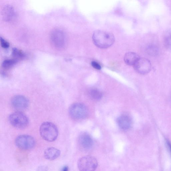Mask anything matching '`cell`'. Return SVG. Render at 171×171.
<instances>
[{
  "label": "cell",
  "mask_w": 171,
  "mask_h": 171,
  "mask_svg": "<svg viewBox=\"0 0 171 171\" xmlns=\"http://www.w3.org/2000/svg\"><path fill=\"white\" fill-rule=\"evenodd\" d=\"M92 39L95 45L101 49L108 48L115 41V37L113 34L101 30H97L94 33Z\"/></svg>",
  "instance_id": "obj_1"
},
{
  "label": "cell",
  "mask_w": 171,
  "mask_h": 171,
  "mask_svg": "<svg viewBox=\"0 0 171 171\" xmlns=\"http://www.w3.org/2000/svg\"><path fill=\"white\" fill-rule=\"evenodd\" d=\"M40 133L42 138L45 141L52 142L55 141L58 135L57 128L53 123H43L40 128Z\"/></svg>",
  "instance_id": "obj_2"
},
{
  "label": "cell",
  "mask_w": 171,
  "mask_h": 171,
  "mask_svg": "<svg viewBox=\"0 0 171 171\" xmlns=\"http://www.w3.org/2000/svg\"><path fill=\"white\" fill-rule=\"evenodd\" d=\"M50 39L52 46L57 49H62L66 46V35L61 30L56 29L52 31L50 35Z\"/></svg>",
  "instance_id": "obj_3"
},
{
  "label": "cell",
  "mask_w": 171,
  "mask_h": 171,
  "mask_svg": "<svg viewBox=\"0 0 171 171\" xmlns=\"http://www.w3.org/2000/svg\"><path fill=\"white\" fill-rule=\"evenodd\" d=\"M98 166V162L94 157L86 156L81 158L78 162V167L80 171H94Z\"/></svg>",
  "instance_id": "obj_4"
},
{
  "label": "cell",
  "mask_w": 171,
  "mask_h": 171,
  "mask_svg": "<svg viewBox=\"0 0 171 171\" xmlns=\"http://www.w3.org/2000/svg\"><path fill=\"white\" fill-rule=\"evenodd\" d=\"M9 120L13 126L20 129L27 127L29 122L27 116L20 112L11 114L9 116Z\"/></svg>",
  "instance_id": "obj_5"
},
{
  "label": "cell",
  "mask_w": 171,
  "mask_h": 171,
  "mask_svg": "<svg viewBox=\"0 0 171 171\" xmlns=\"http://www.w3.org/2000/svg\"><path fill=\"white\" fill-rule=\"evenodd\" d=\"M88 112L87 109L84 104L75 103L71 105L69 113L71 117L75 119H83L86 117Z\"/></svg>",
  "instance_id": "obj_6"
},
{
  "label": "cell",
  "mask_w": 171,
  "mask_h": 171,
  "mask_svg": "<svg viewBox=\"0 0 171 171\" xmlns=\"http://www.w3.org/2000/svg\"><path fill=\"white\" fill-rule=\"evenodd\" d=\"M15 143L18 148L23 150H28L34 148L35 144V139L28 135H21L16 138Z\"/></svg>",
  "instance_id": "obj_7"
},
{
  "label": "cell",
  "mask_w": 171,
  "mask_h": 171,
  "mask_svg": "<svg viewBox=\"0 0 171 171\" xmlns=\"http://www.w3.org/2000/svg\"><path fill=\"white\" fill-rule=\"evenodd\" d=\"M134 66L136 72L141 74H145L148 73L151 68L150 61L144 58H140Z\"/></svg>",
  "instance_id": "obj_8"
},
{
  "label": "cell",
  "mask_w": 171,
  "mask_h": 171,
  "mask_svg": "<svg viewBox=\"0 0 171 171\" xmlns=\"http://www.w3.org/2000/svg\"><path fill=\"white\" fill-rule=\"evenodd\" d=\"M11 104L14 108L18 110H22L28 107L29 106V101L24 96L16 95L12 98Z\"/></svg>",
  "instance_id": "obj_9"
},
{
  "label": "cell",
  "mask_w": 171,
  "mask_h": 171,
  "mask_svg": "<svg viewBox=\"0 0 171 171\" xmlns=\"http://www.w3.org/2000/svg\"><path fill=\"white\" fill-rule=\"evenodd\" d=\"M79 141L80 146L85 150H88L91 148L93 144L92 138L86 133H83L81 135Z\"/></svg>",
  "instance_id": "obj_10"
},
{
  "label": "cell",
  "mask_w": 171,
  "mask_h": 171,
  "mask_svg": "<svg viewBox=\"0 0 171 171\" xmlns=\"http://www.w3.org/2000/svg\"><path fill=\"white\" fill-rule=\"evenodd\" d=\"M117 124L121 129L126 130L129 129L132 125V121L129 116L122 115L118 118Z\"/></svg>",
  "instance_id": "obj_11"
},
{
  "label": "cell",
  "mask_w": 171,
  "mask_h": 171,
  "mask_svg": "<svg viewBox=\"0 0 171 171\" xmlns=\"http://www.w3.org/2000/svg\"><path fill=\"white\" fill-rule=\"evenodd\" d=\"M2 16L5 20L11 21L15 19L16 14L14 9L10 6H6L2 11Z\"/></svg>",
  "instance_id": "obj_12"
},
{
  "label": "cell",
  "mask_w": 171,
  "mask_h": 171,
  "mask_svg": "<svg viewBox=\"0 0 171 171\" xmlns=\"http://www.w3.org/2000/svg\"><path fill=\"white\" fill-rule=\"evenodd\" d=\"M61 152L59 150L54 148H47L44 152V156L47 160H53L60 156Z\"/></svg>",
  "instance_id": "obj_13"
},
{
  "label": "cell",
  "mask_w": 171,
  "mask_h": 171,
  "mask_svg": "<svg viewBox=\"0 0 171 171\" xmlns=\"http://www.w3.org/2000/svg\"><path fill=\"white\" fill-rule=\"evenodd\" d=\"M140 58L138 54L134 52H128L125 54L124 61L127 65L134 66Z\"/></svg>",
  "instance_id": "obj_14"
},
{
  "label": "cell",
  "mask_w": 171,
  "mask_h": 171,
  "mask_svg": "<svg viewBox=\"0 0 171 171\" xmlns=\"http://www.w3.org/2000/svg\"><path fill=\"white\" fill-rule=\"evenodd\" d=\"M90 95L92 99L95 100H99L102 97V93L98 89H94L90 90Z\"/></svg>",
  "instance_id": "obj_15"
},
{
  "label": "cell",
  "mask_w": 171,
  "mask_h": 171,
  "mask_svg": "<svg viewBox=\"0 0 171 171\" xmlns=\"http://www.w3.org/2000/svg\"><path fill=\"white\" fill-rule=\"evenodd\" d=\"M164 42L166 47L171 49V30L166 33L164 38Z\"/></svg>",
  "instance_id": "obj_16"
},
{
  "label": "cell",
  "mask_w": 171,
  "mask_h": 171,
  "mask_svg": "<svg viewBox=\"0 0 171 171\" xmlns=\"http://www.w3.org/2000/svg\"><path fill=\"white\" fill-rule=\"evenodd\" d=\"M16 61L15 60L8 59L4 61L2 63V66L5 68L8 69L11 68L16 64Z\"/></svg>",
  "instance_id": "obj_17"
},
{
  "label": "cell",
  "mask_w": 171,
  "mask_h": 171,
  "mask_svg": "<svg viewBox=\"0 0 171 171\" xmlns=\"http://www.w3.org/2000/svg\"><path fill=\"white\" fill-rule=\"evenodd\" d=\"M158 51V47L155 45H149L147 47V51L149 54H157Z\"/></svg>",
  "instance_id": "obj_18"
},
{
  "label": "cell",
  "mask_w": 171,
  "mask_h": 171,
  "mask_svg": "<svg viewBox=\"0 0 171 171\" xmlns=\"http://www.w3.org/2000/svg\"><path fill=\"white\" fill-rule=\"evenodd\" d=\"M13 56L17 58H22L23 57V52L17 49H14L13 51Z\"/></svg>",
  "instance_id": "obj_19"
},
{
  "label": "cell",
  "mask_w": 171,
  "mask_h": 171,
  "mask_svg": "<svg viewBox=\"0 0 171 171\" xmlns=\"http://www.w3.org/2000/svg\"><path fill=\"white\" fill-rule=\"evenodd\" d=\"M1 46L3 48L6 49L8 48L9 47V43L1 37Z\"/></svg>",
  "instance_id": "obj_20"
},
{
  "label": "cell",
  "mask_w": 171,
  "mask_h": 171,
  "mask_svg": "<svg viewBox=\"0 0 171 171\" xmlns=\"http://www.w3.org/2000/svg\"><path fill=\"white\" fill-rule=\"evenodd\" d=\"M91 65L93 67L97 70H100L101 69V66L100 64L96 61H92Z\"/></svg>",
  "instance_id": "obj_21"
},
{
  "label": "cell",
  "mask_w": 171,
  "mask_h": 171,
  "mask_svg": "<svg viewBox=\"0 0 171 171\" xmlns=\"http://www.w3.org/2000/svg\"><path fill=\"white\" fill-rule=\"evenodd\" d=\"M48 168L46 166H41L38 168L37 171H47Z\"/></svg>",
  "instance_id": "obj_22"
},
{
  "label": "cell",
  "mask_w": 171,
  "mask_h": 171,
  "mask_svg": "<svg viewBox=\"0 0 171 171\" xmlns=\"http://www.w3.org/2000/svg\"><path fill=\"white\" fill-rule=\"evenodd\" d=\"M166 142H167V143L168 148H169L170 151V152L171 153V143L169 141H168V140H167Z\"/></svg>",
  "instance_id": "obj_23"
},
{
  "label": "cell",
  "mask_w": 171,
  "mask_h": 171,
  "mask_svg": "<svg viewBox=\"0 0 171 171\" xmlns=\"http://www.w3.org/2000/svg\"><path fill=\"white\" fill-rule=\"evenodd\" d=\"M69 168L68 167L66 166H65V167H64L62 170H61V171H68Z\"/></svg>",
  "instance_id": "obj_24"
}]
</instances>
